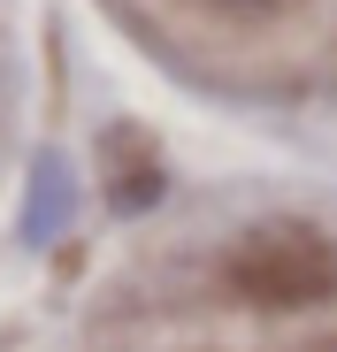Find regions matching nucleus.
<instances>
[{"label":"nucleus","instance_id":"obj_1","mask_svg":"<svg viewBox=\"0 0 337 352\" xmlns=\"http://www.w3.org/2000/svg\"><path fill=\"white\" fill-rule=\"evenodd\" d=\"M230 283L246 291V299H261V307H314V299H329L337 261H329V245L314 238V230L268 222V230H253V238L230 253Z\"/></svg>","mask_w":337,"mask_h":352}]
</instances>
